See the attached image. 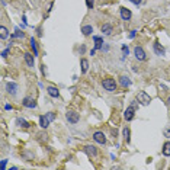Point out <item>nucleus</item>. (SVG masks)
Masks as SVG:
<instances>
[{
  "label": "nucleus",
  "mask_w": 170,
  "mask_h": 170,
  "mask_svg": "<svg viewBox=\"0 0 170 170\" xmlns=\"http://www.w3.org/2000/svg\"><path fill=\"white\" fill-rule=\"evenodd\" d=\"M138 100L137 99H134V100H131V105L125 109V112H124V118H125V121L127 122H131L134 118H135V112L138 111Z\"/></svg>",
  "instance_id": "1"
},
{
  "label": "nucleus",
  "mask_w": 170,
  "mask_h": 170,
  "mask_svg": "<svg viewBox=\"0 0 170 170\" xmlns=\"http://www.w3.org/2000/svg\"><path fill=\"white\" fill-rule=\"evenodd\" d=\"M102 87H103L106 92L113 93V92H116V89H118V83L111 77H105L103 80H102Z\"/></svg>",
  "instance_id": "2"
},
{
  "label": "nucleus",
  "mask_w": 170,
  "mask_h": 170,
  "mask_svg": "<svg viewBox=\"0 0 170 170\" xmlns=\"http://www.w3.org/2000/svg\"><path fill=\"white\" fill-rule=\"evenodd\" d=\"M135 99L138 100V103L143 105V106H147V105H150V102H151V96L147 93V92H144V90L138 92L137 98H135Z\"/></svg>",
  "instance_id": "3"
},
{
  "label": "nucleus",
  "mask_w": 170,
  "mask_h": 170,
  "mask_svg": "<svg viewBox=\"0 0 170 170\" xmlns=\"http://www.w3.org/2000/svg\"><path fill=\"white\" fill-rule=\"evenodd\" d=\"M134 57H135L138 61H145V60H147V54H145V51H144V48L141 45L134 47Z\"/></svg>",
  "instance_id": "4"
},
{
  "label": "nucleus",
  "mask_w": 170,
  "mask_h": 170,
  "mask_svg": "<svg viewBox=\"0 0 170 170\" xmlns=\"http://www.w3.org/2000/svg\"><path fill=\"white\" fill-rule=\"evenodd\" d=\"M65 119L70 122V124H77L78 121H80V113L76 111H67L65 112Z\"/></svg>",
  "instance_id": "5"
},
{
  "label": "nucleus",
  "mask_w": 170,
  "mask_h": 170,
  "mask_svg": "<svg viewBox=\"0 0 170 170\" xmlns=\"http://www.w3.org/2000/svg\"><path fill=\"white\" fill-rule=\"evenodd\" d=\"M22 106L26 108V109H35L38 105H36V100L31 96H25V98L22 99Z\"/></svg>",
  "instance_id": "6"
},
{
  "label": "nucleus",
  "mask_w": 170,
  "mask_h": 170,
  "mask_svg": "<svg viewBox=\"0 0 170 170\" xmlns=\"http://www.w3.org/2000/svg\"><path fill=\"white\" fill-rule=\"evenodd\" d=\"M93 141L96 144H100V145H105V144L108 143L106 135H105L102 131H95V132H93Z\"/></svg>",
  "instance_id": "7"
},
{
  "label": "nucleus",
  "mask_w": 170,
  "mask_h": 170,
  "mask_svg": "<svg viewBox=\"0 0 170 170\" xmlns=\"http://www.w3.org/2000/svg\"><path fill=\"white\" fill-rule=\"evenodd\" d=\"M83 151H85L89 157H93V158H95V157H98V154H99L98 147H96V145H92V144L85 145V147H83Z\"/></svg>",
  "instance_id": "8"
},
{
  "label": "nucleus",
  "mask_w": 170,
  "mask_h": 170,
  "mask_svg": "<svg viewBox=\"0 0 170 170\" xmlns=\"http://www.w3.org/2000/svg\"><path fill=\"white\" fill-rule=\"evenodd\" d=\"M23 60H25L26 65L29 67V68H33L35 67V55H33V52H25L23 54Z\"/></svg>",
  "instance_id": "9"
},
{
  "label": "nucleus",
  "mask_w": 170,
  "mask_h": 170,
  "mask_svg": "<svg viewBox=\"0 0 170 170\" xmlns=\"http://www.w3.org/2000/svg\"><path fill=\"white\" fill-rule=\"evenodd\" d=\"M18 90H19V86L16 85L15 82H9L6 85V92H7V95H10V96H16Z\"/></svg>",
  "instance_id": "10"
},
{
  "label": "nucleus",
  "mask_w": 170,
  "mask_h": 170,
  "mask_svg": "<svg viewBox=\"0 0 170 170\" xmlns=\"http://www.w3.org/2000/svg\"><path fill=\"white\" fill-rule=\"evenodd\" d=\"M119 15H121V19L125 20V22H130L131 18H132V13H131L130 9H127V7H119Z\"/></svg>",
  "instance_id": "11"
},
{
  "label": "nucleus",
  "mask_w": 170,
  "mask_h": 170,
  "mask_svg": "<svg viewBox=\"0 0 170 170\" xmlns=\"http://www.w3.org/2000/svg\"><path fill=\"white\" fill-rule=\"evenodd\" d=\"M153 51H154V54H156V55H158V57H163L164 54H166L164 47H161V44H160L158 41H156V42L153 44Z\"/></svg>",
  "instance_id": "12"
},
{
  "label": "nucleus",
  "mask_w": 170,
  "mask_h": 170,
  "mask_svg": "<svg viewBox=\"0 0 170 170\" xmlns=\"http://www.w3.org/2000/svg\"><path fill=\"white\" fill-rule=\"evenodd\" d=\"M119 85H121V87H124V89H128L131 85H132V80H131L128 76H121L119 77Z\"/></svg>",
  "instance_id": "13"
},
{
  "label": "nucleus",
  "mask_w": 170,
  "mask_h": 170,
  "mask_svg": "<svg viewBox=\"0 0 170 170\" xmlns=\"http://www.w3.org/2000/svg\"><path fill=\"white\" fill-rule=\"evenodd\" d=\"M47 93H48V96H51L54 99L60 98V90L58 87H55V86H48L47 87Z\"/></svg>",
  "instance_id": "14"
},
{
  "label": "nucleus",
  "mask_w": 170,
  "mask_h": 170,
  "mask_svg": "<svg viewBox=\"0 0 170 170\" xmlns=\"http://www.w3.org/2000/svg\"><path fill=\"white\" fill-rule=\"evenodd\" d=\"M29 48H31V51L33 52V55L35 57H38L39 55V50H38V44H36V39L33 38H29Z\"/></svg>",
  "instance_id": "15"
},
{
  "label": "nucleus",
  "mask_w": 170,
  "mask_h": 170,
  "mask_svg": "<svg viewBox=\"0 0 170 170\" xmlns=\"http://www.w3.org/2000/svg\"><path fill=\"white\" fill-rule=\"evenodd\" d=\"M100 31H102L103 35L109 36V35H112V32H113V26H112L111 23H103V25L100 26Z\"/></svg>",
  "instance_id": "16"
},
{
  "label": "nucleus",
  "mask_w": 170,
  "mask_h": 170,
  "mask_svg": "<svg viewBox=\"0 0 170 170\" xmlns=\"http://www.w3.org/2000/svg\"><path fill=\"white\" fill-rule=\"evenodd\" d=\"M93 41H95V50H102V47H103V36H98V35H93L92 36Z\"/></svg>",
  "instance_id": "17"
},
{
  "label": "nucleus",
  "mask_w": 170,
  "mask_h": 170,
  "mask_svg": "<svg viewBox=\"0 0 170 170\" xmlns=\"http://www.w3.org/2000/svg\"><path fill=\"white\" fill-rule=\"evenodd\" d=\"M16 125H18L19 128H23V130L31 128V122H28L25 118H18V119H16Z\"/></svg>",
  "instance_id": "18"
},
{
  "label": "nucleus",
  "mask_w": 170,
  "mask_h": 170,
  "mask_svg": "<svg viewBox=\"0 0 170 170\" xmlns=\"http://www.w3.org/2000/svg\"><path fill=\"white\" fill-rule=\"evenodd\" d=\"M50 124H51V122H50V119L47 118V115H41V116H39V127H41V128L47 130V128L50 127Z\"/></svg>",
  "instance_id": "19"
},
{
  "label": "nucleus",
  "mask_w": 170,
  "mask_h": 170,
  "mask_svg": "<svg viewBox=\"0 0 170 170\" xmlns=\"http://www.w3.org/2000/svg\"><path fill=\"white\" fill-rule=\"evenodd\" d=\"M82 33H83L85 36H90L92 33H93V26L92 25H83L82 26Z\"/></svg>",
  "instance_id": "20"
},
{
  "label": "nucleus",
  "mask_w": 170,
  "mask_h": 170,
  "mask_svg": "<svg viewBox=\"0 0 170 170\" xmlns=\"http://www.w3.org/2000/svg\"><path fill=\"white\" fill-rule=\"evenodd\" d=\"M80 67H82V73L86 74L87 70H89V60L87 58H82L80 60Z\"/></svg>",
  "instance_id": "21"
},
{
  "label": "nucleus",
  "mask_w": 170,
  "mask_h": 170,
  "mask_svg": "<svg viewBox=\"0 0 170 170\" xmlns=\"http://www.w3.org/2000/svg\"><path fill=\"white\" fill-rule=\"evenodd\" d=\"M122 137H124V141L127 144L131 141V131H130V128H128V127H125L124 130H122Z\"/></svg>",
  "instance_id": "22"
},
{
  "label": "nucleus",
  "mask_w": 170,
  "mask_h": 170,
  "mask_svg": "<svg viewBox=\"0 0 170 170\" xmlns=\"http://www.w3.org/2000/svg\"><path fill=\"white\" fill-rule=\"evenodd\" d=\"M161 153H163V156H164V157H170V141H166V143L163 144Z\"/></svg>",
  "instance_id": "23"
},
{
  "label": "nucleus",
  "mask_w": 170,
  "mask_h": 170,
  "mask_svg": "<svg viewBox=\"0 0 170 170\" xmlns=\"http://www.w3.org/2000/svg\"><path fill=\"white\" fill-rule=\"evenodd\" d=\"M9 35H10V33H9V31H7L6 26H3V25L0 26V38H2V41H3V39H6Z\"/></svg>",
  "instance_id": "24"
},
{
  "label": "nucleus",
  "mask_w": 170,
  "mask_h": 170,
  "mask_svg": "<svg viewBox=\"0 0 170 170\" xmlns=\"http://www.w3.org/2000/svg\"><path fill=\"white\" fill-rule=\"evenodd\" d=\"M25 36V32H20L19 29H16V32L12 33V38H23Z\"/></svg>",
  "instance_id": "25"
},
{
  "label": "nucleus",
  "mask_w": 170,
  "mask_h": 170,
  "mask_svg": "<svg viewBox=\"0 0 170 170\" xmlns=\"http://www.w3.org/2000/svg\"><path fill=\"white\" fill-rule=\"evenodd\" d=\"M45 115H47V118L50 119V122H54V121H55V118H57V115H55L54 112H47Z\"/></svg>",
  "instance_id": "26"
},
{
  "label": "nucleus",
  "mask_w": 170,
  "mask_h": 170,
  "mask_svg": "<svg viewBox=\"0 0 170 170\" xmlns=\"http://www.w3.org/2000/svg\"><path fill=\"white\" fill-rule=\"evenodd\" d=\"M121 50H122V55H124V57H127V55L130 54V50H128V47L127 45H122L121 47Z\"/></svg>",
  "instance_id": "27"
},
{
  "label": "nucleus",
  "mask_w": 170,
  "mask_h": 170,
  "mask_svg": "<svg viewBox=\"0 0 170 170\" xmlns=\"http://www.w3.org/2000/svg\"><path fill=\"white\" fill-rule=\"evenodd\" d=\"M86 6H87V9H93L95 7V0H86Z\"/></svg>",
  "instance_id": "28"
},
{
  "label": "nucleus",
  "mask_w": 170,
  "mask_h": 170,
  "mask_svg": "<svg viewBox=\"0 0 170 170\" xmlns=\"http://www.w3.org/2000/svg\"><path fill=\"white\" fill-rule=\"evenodd\" d=\"M135 35H137V29H132V31H130L128 38H130V39H134V38H135Z\"/></svg>",
  "instance_id": "29"
},
{
  "label": "nucleus",
  "mask_w": 170,
  "mask_h": 170,
  "mask_svg": "<svg viewBox=\"0 0 170 170\" xmlns=\"http://www.w3.org/2000/svg\"><path fill=\"white\" fill-rule=\"evenodd\" d=\"M9 52H10V47H9V48H6V50H3V52H2V57H3V58H6Z\"/></svg>",
  "instance_id": "30"
},
{
  "label": "nucleus",
  "mask_w": 170,
  "mask_h": 170,
  "mask_svg": "<svg viewBox=\"0 0 170 170\" xmlns=\"http://www.w3.org/2000/svg\"><path fill=\"white\" fill-rule=\"evenodd\" d=\"M132 5H135V6H140L141 3H143V0H130Z\"/></svg>",
  "instance_id": "31"
},
{
  "label": "nucleus",
  "mask_w": 170,
  "mask_h": 170,
  "mask_svg": "<svg viewBox=\"0 0 170 170\" xmlns=\"http://www.w3.org/2000/svg\"><path fill=\"white\" fill-rule=\"evenodd\" d=\"M6 166H7V158H3L2 160V170L6 169Z\"/></svg>",
  "instance_id": "32"
},
{
  "label": "nucleus",
  "mask_w": 170,
  "mask_h": 170,
  "mask_svg": "<svg viewBox=\"0 0 170 170\" xmlns=\"http://www.w3.org/2000/svg\"><path fill=\"white\" fill-rule=\"evenodd\" d=\"M85 51H86V45L83 44V45L80 47V50H78V52H80V55H83V54H85Z\"/></svg>",
  "instance_id": "33"
},
{
  "label": "nucleus",
  "mask_w": 170,
  "mask_h": 170,
  "mask_svg": "<svg viewBox=\"0 0 170 170\" xmlns=\"http://www.w3.org/2000/svg\"><path fill=\"white\" fill-rule=\"evenodd\" d=\"M100 51L108 52V51H109V45H108V44H103V47H102V50H100Z\"/></svg>",
  "instance_id": "34"
},
{
  "label": "nucleus",
  "mask_w": 170,
  "mask_h": 170,
  "mask_svg": "<svg viewBox=\"0 0 170 170\" xmlns=\"http://www.w3.org/2000/svg\"><path fill=\"white\" fill-rule=\"evenodd\" d=\"M36 35H38V36H42V28H41V26L36 28Z\"/></svg>",
  "instance_id": "35"
},
{
  "label": "nucleus",
  "mask_w": 170,
  "mask_h": 170,
  "mask_svg": "<svg viewBox=\"0 0 170 170\" xmlns=\"http://www.w3.org/2000/svg\"><path fill=\"white\" fill-rule=\"evenodd\" d=\"M12 109H13V106H12V105H9V103H6V105H5V111H12Z\"/></svg>",
  "instance_id": "36"
},
{
  "label": "nucleus",
  "mask_w": 170,
  "mask_h": 170,
  "mask_svg": "<svg viewBox=\"0 0 170 170\" xmlns=\"http://www.w3.org/2000/svg\"><path fill=\"white\" fill-rule=\"evenodd\" d=\"M164 135L169 138V137H170V130H167V128H166V130H164Z\"/></svg>",
  "instance_id": "37"
},
{
  "label": "nucleus",
  "mask_w": 170,
  "mask_h": 170,
  "mask_svg": "<svg viewBox=\"0 0 170 170\" xmlns=\"http://www.w3.org/2000/svg\"><path fill=\"white\" fill-rule=\"evenodd\" d=\"M160 89H161V92H166V90H167V87H166V86H161V85H160Z\"/></svg>",
  "instance_id": "38"
},
{
  "label": "nucleus",
  "mask_w": 170,
  "mask_h": 170,
  "mask_svg": "<svg viewBox=\"0 0 170 170\" xmlns=\"http://www.w3.org/2000/svg\"><path fill=\"white\" fill-rule=\"evenodd\" d=\"M95 54H96V50L93 48V50H92V51H90V55H95Z\"/></svg>",
  "instance_id": "39"
},
{
  "label": "nucleus",
  "mask_w": 170,
  "mask_h": 170,
  "mask_svg": "<svg viewBox=\"0 0 170 170\" xmlns=\"http://www.w3.org/2000/svg\"><path fill=\"white\" fill-rule=\"evenodd\" d=\"M167 106H169V108H170V96H169V98H167Z\"/></svg>",
  "instance_id": "40"
}]
</instances>
